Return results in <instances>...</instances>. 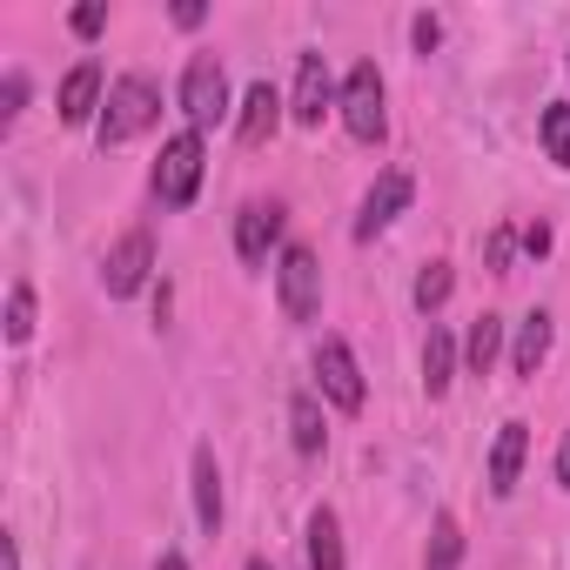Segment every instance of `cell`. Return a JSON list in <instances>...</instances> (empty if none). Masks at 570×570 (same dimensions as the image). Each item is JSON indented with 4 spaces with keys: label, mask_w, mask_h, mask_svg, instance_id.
<instances>
[{
    "label": "cell",
    "mask_w": 570,
    "mask_h": 570,
    "mask_svg": "<svg viewBox=\"0 0 570 570\" xmlns=\"http://www.w3.org/2000/svg\"><path fill=\"white\" fill-rule=\"evenodd\" d=\"M155 121H161V88H155L148 75H121V81L108 88V108H101V121H95V141H101V148H121V141L148 135Z\"/></svg>",
    "instance_id": "obj_1"
},
{
    "label": "cell",
    "mask_w": 570,
    "mask_h": 570,
    "mask_svg": "<svg viewBox=\"0 0 570 570\" xmlns=\"http://www.w3.org/2000/svg\"><path fill=\"white\" fill-rule=\"evenodd\" d=\"M195 188H202V135L181 128V135L161 141V161H155V202H161V208H188Z\"/></svg>",
    "instance_id": "obj_2"
},
{
    "label": "cell",
    "mask_w": 570,
    "mask_h": 570,
    "mask_svg": "<svg viewBox=\"0 0 570 570\" xmlns=\"http://www.w3.org/2000/svg\"><path fill=\"white\" fill-rule=\"evenodd\" d=\"M275 289H282V316L289 323H316L323 316V262L316 248H282V268H275Z\"/></svg>",
    "instance_id": "obj_3"
},
{
    "label": "cell",
    "mask_w": 570,
    "mask_h": 570,
    "mask_svg": "<svg viewBox=\"0 0 570 570\" xmlns=\"http://www.w3.org/2000/svg\"><path fill=\"white\" fill-rule=\"evenodd\" d=\"M181 115H188V128L202 135V128H215L222 115H228V75H222V61L215 55H195L188 68H181Z\"/></svg>",
    "instance_id": "obj_4"
},
{
    "label": "cell",
    "mask_w": 570,
    "mask_h": 570,
    "mask_svg": "<svg viewBox=\"0 0 570 570\" xmlns=\"http://www.w3.org/2000/svg\"><path fill=\"white\" fill-rule=\"evenodd\" d=\"M336 108H343V128H350L356 141H383L390 115H383V75H376V61H356V68H350Z\"/></svg>",
    "instance_id": "obj_5"
},
{
    "label": "cell",
    "mask_w": 570,
    "mask_h": 570,
    "mask_svg": "<svg viewBox=\"0 0 570 570\" xmlns=\"http://www.w3.org/2000/svg\"><path fill=\"white\" fill-rule=\"evenodd\" d=\"M148 268H155V235H148V228H128V235L108 248V262H101V289H108V296H135L141 282H148Z\"/></svg>",
    "instance_id": "obj_6"
},
{
    "label": "cell",
    "mask_w": 570,
    "mask_h": 570,
    "mask_svg": "<svg viewBox=\"0 0 570 570\" xmlns=\"http://www.w3.org/2000/svg\"><path fill=\"white\" fill-rule=\"evenodd\" d=\"M316 376H323V396L336 403V410H363V370H356V350L343 343V336H323L316 343Z\"/></svg>",
    "instance_id": "obj_7"
},
{
    "label": "cell",
    "mask_w": 570,
    "mask_h": 570,
    "mask_svg": "<svg viewBox=\"0 0 570 570\" xmlns=\"http://www.w3.org/2000/svg\"><path fill=\"white\" fill-rule=\"evenodd\" d=\"M410 195H416V181L403 175V168H383L376 175V188L363 195V215H356V242H376L403 208H410Z\"/></svg>",
    "instance_id": "obj_8"
},
{
    "label": "cell",
    "mask_w": 570,
    "mask_h": 570,
    "mask_svg": "<svg viewBox=\"0 0 570 570\" xmlns=\"http://www.w3.org/2000/svg\"><path fill=\"white\" fill-rule=\"evenodd\" d=\"M336 101H343V95L330 88L323 55H303V61H296V95H289V115H296L303 128H323V115H330Z\"/></svg>",
    "instance_id": "obj_9"
},
{
    "label": "cell",
    "mask_w": 570,
    "mask_h": 570,
    "mask_svg": "<svg viewBox=\"0 0 570 570\" xmlns=\"http://www.w3.org/2000/svg\"><path fill=\"white\" fill-rule=\"evenodd\" d=\"M275 242H282V208H275V202H248V208L235 215V255H242L248 268H262Z\"/></svg>",
    "instance_id": "obj_10"
},
{
    "label": "cell",
    "mask_w": 570,
    "mask_h": 570,
    "mask_svg": "<svg viewBox=\"0 0 570 570\" xmlns=\"http://www.w3.org/2000/svg\"><path fill=\"white\" fill-rule=\"evenodd\" d=\"M275 121H282V95H275L268 81H255V88L242 95V115H235V135H242V148H262V141L275 135Z\"/></svg>",
    "instance_id": "obj_11"
},
{
    "label": "cell",
    "mask_w": 570,
    "mask_h": 570,
    "mask_svg": "<svg viewBox=\"0 0 570 570\" xmlns=\"http://www.w3.org/2000/svg\"><path fill=\"white\" fill-rule=\"evenodd\" d=\"M95 108H108V101H101V68H95V61H81V68L61 81V121H68V128H81V121H101Z\"/></svg>",
    "instance_id": "obj_12"
},
{
    "label": "cell",
    "mask_w": 570,
    "mask_h": 570,
    "mask_svg": "<svg viewBox=\"0 0 570 570\" xmlns=\"http://www.w3.org/2000/svg\"><path fill=\"white\" fill-rule=\"evenodd\" d=\"M523 450H530V430H523V423H503V430H497V450H490V497H510V490H517Z\"/></svg>",
    "instance_id": "obj_13"
},
{
    "label": "cell",
    "mask_w": 570,
    "mask_h": 570,
    "mask_svg": "<svg viewBox=\"0 0 570 570\" xmlns=\"http://www.w3.org/2000/svg\"><path fill=\"white\" fill-rule=\"evenodd\" d=\"M195 517H202V530H208V537L222 530V463H215V450H208V443L195 450Z\"/></svg>",
    "instance_id": "obj_14"
},
{
    "label": "cell",
    "mask_w": 570,
    "mask_h": 570,
    "mask_svg": "<svg viewBox=\"0 0 570 570\" xmlns=\"http://www.w3.org/2000/svg\"><path fill=\"white\" fill-rule=\"evenodd\" d=\"M543 356H550V316L537 309V316H523V330H517V343H510V376H537Z\"/></svg>",
    "instance_id": "obj_15"
},
{
    "label": "cell",
    "mask_w": 570,
    "mask_h": 570,
    "mask_svg": "<svg viewBox=\"0 0 570 570\" xmlns=\"http://www.w3.org/2000/svg\"><path fill=\"white\" fill-rule=\"evenodd\" d=\"M309 570H343V523L336 510H309Z\"/></svg>",
    "instance_id": "obj_16"
},
{
    "label": "cell",
    "mask_w": 570,
    "mask_h": 570,
    "mask_svg": "<svg viewBox=\"0 0 570 570\" xmlns=\"http://www.w3.org/2000/svg\"><path fill=\"white\" fill-rule=\"evenodd\" d=\"M450 383H456V343H450V330H430V343H423V390L443 396Z\"/></svg>",
    "instance_id": "obj_17"
},
{
    "label": "cell",
    "mask_w": 570,
    "mask_h": 570,
    "mask_svg": "<svg viewBox=\"0 0 570 570\" xmlns=\"http://www.w3.org/2000/svg\"><path fill=\"white\" fill-rule=\"evenodd\" d=\"M497 356H503V316H476V323H470V343H463V363H470L476 376H490Z\"/></svg>",
    "instance_id": "obj_18"
},
{
    "label": "cell",
    "mask_w": 570,
    "mask_h": 570,
    "mask_svg": "<svg viewBox=\"0 0 570 570\" xmlns=\"http://www.w3.org/2000/svg\"><path fill=\"white\" fill-rule=\"evenodd\" d=\"M289 430H296V450H303V456H323L330 430H323V410H316L309 390H296V403H289Z\"/></svg>",
    "instance_id": "obj_19"
},
{
    "label": "cell",
    "mask_w": 570,
    "mask_h": 570,
    "mask_svg": "<svg viewBox=\"0 0 570 570\" xmlns=\"http://www.w3.org/2000/svg\"><path fill=\"white\" fill-rule=\"evenodd\" d=\"M463 563V523L450 517V510H436V523H430V557H423V570H456Z\"/></svg>",
    "instance_id": "obj_20"
},
{
    "label": "cell",
    "mask_w": 570,
    "mask_h": 570,
    "mask_svg": "<svg viewBox=\"0 0 570 570\" xmlns=\"http://www.w3.org/2000/svg\"><path fill=\"white\" fill-rule=\"evenodd\" d=\"M543 155H550L557 168H570V101L543 108Z\"/></svg>",
    "instance_id": "obj_21"
},
{
    "label": "cell",
    "mask_w": 570,
    "mask_h": 570,
    "mask_svg": "<svg viewBox=\"0 0 570 570\" xmlns=\"http://www.w3.org/2000/svg\"><path fill=\"white\" fill-rule=\"evenodd\" d=\"M35 336V289H28V282H14V289H8V343L21 350Z\"/></svg>",
    "instance_id": "obj_22"
},
{
    "label": "cell",
    "mask_w": 570,
    "mask_h": 570,
    "mask_svg": "<svg viewBox=\"0 0 570 570\" xmlns=\"http://www.w3.org/2000/svg\"><path fill=\"white\" fill-rule=\"evenodd\" d=\"M450 282H456V275H450V262H430V268L416 275V309H423V316L450 303Z\"/></svg>",
    "instance_id": "obj_23"
},
{
    "label": "cell",
    "mask_w": 570,
    "mask_h": 570,
    "mask_svg": "<svg viewBox=\"0 0 570 570\" xmlns=\"http://www.w3.org/2000/svg\"><path fill=\"white\" fill-rule=\"evenodd\" d=\"M21 108H28V75L14 68V75H8V88H0V128H14V121H21Z\"/></svg>",
    "instance_id": "obj_24"
},
{
    "label": "cell",
    "mask_w": 570,
    "mask_h": 570,
    "mask_svg": "<svg viewBox=\"0 0 570 570\" xmlns=\"http://www.w3.org/2000/svg\"><path fill=\"white\" fill-rule=\"evenodd\" d=\"M510 248H517V235H510V228H490V242H483L490 275H510Z\"/></svg>",
    "instance_id": "obj_25"
},
{
    "label": "cell",
    "mask_w": 570,
    "mask_h": 570,
    "mask_svg": "<svg viewBox=\"0 0 570 570\" xmlns=\"http://www.w3.org/2000/svg\"><path fill=\"white\" fill-rule=\"evenodd\" d=\"M410 35H416V55H436V41H443V21H436V14H416V28H410Z\"/></svg>",
    "instance_id": "obj_26"
},
{
    "label": "cell",
    "mask_w": 570,
    "mask_h": 570,
    "mask_svg": "<svg viewBox=\"0 0 570 570\" xmlns=\"http://www.w3.org/2000/svg\"><path fill=\"white\" fill-rule=\"evenodd\" d=\"M101 28H108V8H75V35H88V41H95Z\"/></svg>",
    "instance_id": "obj_27"
},
{
    "label": "cell",
    "mask_w": 570,
    "mask_h": 570,
    "mask_svg": "<svg viewBox=\"0 0 570 570\" xmlns=\"http://www.w3.org/2000/svg\"><path fill=\"white\" fill-rule=\"evenodd\" d=\"M202 21H208L202 0H181V8H175V28H202Z\"/></svg>",
    "instance_id": "obj_28"
},
{
    "label": "cell",
    "mask_w": 570,
    "mask_h": 570,
    "mask_svg": "<svg viewBox=\"0 0 570 570\" xmlns=\"http://www.w3.org/2000/svg\"><path fill=\"white\" fill-rule=\"evenodd\" d=\"M523 248H530V255H550V228H543V222H530V228H523Z\"/></svg>",
    "instance_id": "obj_29"
},
{
    "label": "cell",
    "mask_w": 570,
    "mask_h": 570,
    "mask_svg": "<svg viewBox=\"0 0 570 570\" xmlns=\"http://www.w3.org/2000/svg\"><path fill=\"white\" fill-rule=\"evenodd\" d=\"M557 490H570V430H563V450H557Z\"/></svg>",
    "instance_id": "obj_30"
},
{
    "label": "cell",
    "mask_w": 570,
    "mask_h": 570,
    "mask_svg": "<svg viewBox=\"0 0 570 570\" xmlns=\"http://www.w3.org/2000/svg\"><path fill=\"white\" fill-rule=\"evenodd\" d=\"M155 570H188V557H181V550H161V563H155Z\"/></svg>",
    "instance_id": "obj_31"
},
{
    "label": "cell",
    "mask_w": 570,
    "mask_h": 570,
    "mask_svg": "<svg viewBox=\"0 0 570 570\" xmlns=\"http://www.w3.org/2000/svg\"><path fill=\"white\" fill-rule=\"evenodd\" d=\"M242 570H275V563H268V557H248V563H242Z\"/></svg>",
    "instance_id": "obj_32"
},
{
    "label": "cell",
    "mask_w": 570,
    "mask_h": 570,
    "mask_svg": "<svg viewBox=\"0 0 570 570\" xmlns=\"http://www.w3.org/2000/svg\"><path fill=\"white\" fill-rule=\"evenodd\" d=\"M8 570H21V557H14V543H8Z\"/></svg>",
    "instance_id": "obj_33"
}]
</instances>
